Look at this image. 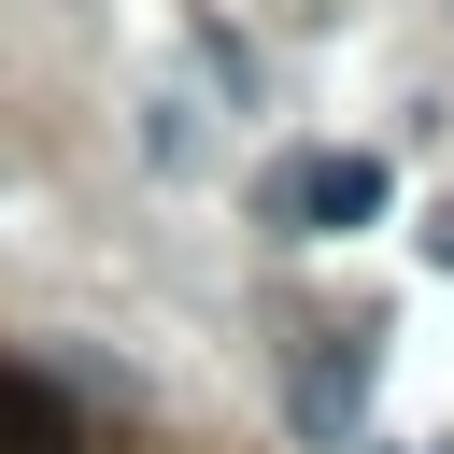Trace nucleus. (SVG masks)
Listing matches in <instances>:
<instances>
[{
    "label": "nucleus",
    "mask_w": 454,
    "mask_h": 454,
    "mask_svg": "<svg viewBox=\"0 0 454 454\" xmlns=\"http://www.w3.org/2000/svg\"><path fill=\"white\" fill-rule=\"evenodd\" d=\"M255 213H270V227H298V241L369 227V213H383V156H284V170L255 184Z\"/></svg>",
    "instance_id": "nucleus-1"
},
{
    "label": "nucleus",
    "mask_w": 454,
    "mask_h": 454,
    "mask_svg": "<svg viewBox=\"0 0 454 454\" xmlns=\"http://www.w3.org/2000/svg\"><path fill=\"white\" fill-rule=\"evenodd\" d=\"M0 454H85V426L43 369H0Z\"/></svg>",
    "instance_id": "nucleus-2"
},
{
    "label": "nucleus",
    "mask_w": 454,
    "mask_h": 454,
    "mask_svg": "<svg viewBox=\"0 0 454 454\" xmlns=\"http://www.w3.org/2000/svg\"><path fill=\"white\" fill-rule=\"evenodd\" d=\"M355 397H369V355H326V369H298V426H312V440H340V426H355Z\"/></svg>",
    "instance_id": "nucleus-3"
},
{
    "label": "nucleus",
    "mask_w": 454,
    "mask_h": 454,
    "mask_svg": "<svg viewBox=\"0 0 454 454\" xmlns=\"http://www.w3.org/2000/svg\"><path fill=\"white\" fill-rule=\"evenodd\" d=\"M426 255H440V270H454V199H440V227H426Z\"/></svg>",
    "instance_id": "nucleus-4"
}]
</instances>
